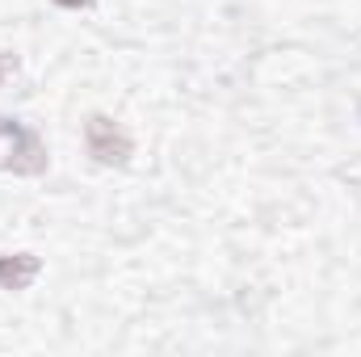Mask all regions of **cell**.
<instances>
[{
	"instance_id": "obj_1",
	"label": "cell",
	"mask_w": 361,
	"mask_h": 357,
	"mask_svg": "<svg viewBox=\"0 0 361 357\" xmlns=\"http://www.w3.org/2000/svg\"><path fill=\"white\" fill-rule=\"evenodd\" d=\"M89 143H92V152H97L101 160H114L109 152H118V160H122V152H126V139H122L105 118H97V122L89 126Z\"/></svg>"
}]
</instances>
